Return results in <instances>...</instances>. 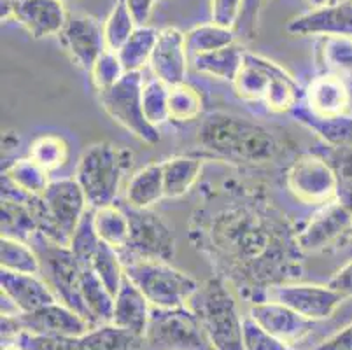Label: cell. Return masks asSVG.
I'll use <instances>...</instances> for the list:
<instances>
[{"mask_svg":"<svg viewBox=\"0 0 352 350\" xmlns=\"http://www.w3.org/2000/svg\"><path fill=\"white\" fill-rule=\"evenodd\" d=\"M217 205L198 208L190 239L198 252L245 294H263L302 275L298 231L279 208L249 188H225Z\"/></svg>","mask_w":352,"mask_h":350,"instance_id":"obj_1","label":"cell"},{"mask_svg":"<svg viewBox=\"0 0 352 350\" xmlns=\"http://www.w3.org/2000/svg\"><path fill=\"white\" fill-rule=\"evenodd\" d=\"M198 144L214 158L240 165H267L280 160L284 142L272 128L228 112L206 116Z\"/></svg>","mask_w":352,"mask_h":350,"instance_id":"obj_2","label":"cell"},{"mask_svg":"<svg viewBox=\"0 0 352 350\" xmlns=\"http://www.w3.org/2000/svg\"><path fill=\"white\" fill-rule=\"evenodd\" d=\"M233 88L242 100L263 105L277 114H291L305 95V89L284 67L251 51L245 53Z\"/></svg>","mask_w":352,"mask_h":350,"instance_id":"obj_3","label":"cell"},{"mask_svg":"<svg viewBox=\"0 0 352 350\" xmlns=\"http://www.w3.org/2000/svg\"><path fill=\"white\" fill-rule=\"evenodd\" d=\"M188 307L197 314L214 350H245L244 319L225 278L212 277L200 284Z\"/></svg>","mask_w":352,"mask_h":350,"instance_id":"obj_4","label":"cell"},{"mask_svg":"<svg viewBox=\"0 0 352 350\" xmlns=\"http://www.w3.org/2000/svg\"><path fill=\"white\" fill-rule=\"evenodd\" d=\"M133 165V153L114 142L91 144L82 153L76 170L79 182L91 208L113 205L124 175Z\"/></svg>","mask_w":352,"mask_h":350,"instance_id":"obj_5","label":"cell"},{"mask_svg":"<svg viewBox=\"0 0 352 350\" xmlns=\"http://www.w3.org/2000/svg\"><path fill=\"white\" fill-rule=\"evenodd\" d=\"M121 256V254H120ZM126 275L142 291L153 308L186 307L200 284L168 261L121 256Z\"/></svg>","mask_w":352,"mask_h":350,"instance_id":"obj_6","label":"cell"},{"mask_svg":"<svg viewBox=\"0 0 352 350\" xmlns=\"http://www.w3.org/2000/svg\"><path fill=\"white\" fill-rule=\"evenodd\" d=\"M28 243L34 247L39 256L41 277L53 289L56 298L88 320L81 291H79L86 263L78 259V256L74 254L69 245L54 242L39 231L30 237Z\"/></svg>","mask_w":352,"mask_h":350,"instance_id":"obj_7","label":"cell"},{"mask_svg":"<svg viewBox=\"0 0 352 350\" xmlns=\"http://www.w3.org/2000/svg\"><path fill=\"white\" fill-rule=\"evenodd\" d=\"M41 230L54 242L69 245L79 221L89 208L85 191L76 179L51 181L46 193L41 197Z\"/></svg>","mask_w":352,"mask_h":350,"instance_id":"obj_8","label":"cell"},{"mask_svg":"<svg viewBox=\"0 0 352 350\" xmlns=\"http://www.w3.org/2000/svg\"><path fill=\"white\" fill-rule=\"evenodd\" d=\"M144 343L151 350H214L190 307L153 308Z\"/></svg>","mask_w":352,"mask_h":350,"instance_id":"obj_9","label":"cell"},{"mask_svg":"<svg viewBox=\"0 0 352 350\" xmlns=\"http://www.w3.org/2000/svg\"><path fill=\"white\" fill-rule=\"evenodd\" d=\"M142 72H126L109 89L98 91L102 109L118 124L146 144H158L160 131L146 120L142 109Z\"/></svg>","mask_w":352,"mask_h":350,"instance_id":"obj_10","label":"cell"},{"mask_svg":"<svg viewBox=\"0 0 352 350\" xmlns=\"http://www.w3.org/2000/svg\"><path fill=\"white\" fill-rule=\"evenodd\" d=\"M286 182L291 195L302 204L324 207L337 200V173L321 153L298 154L287 168Z\"/></svg>","mask_w":352,"mask_h":350,"instance_id":"obj_11","label":"cell"},{"mask_svg":"<svg viewBox=\"0 0 352 350\" xmlns=\"http://www.w3.org/2000/svg\"><path fill=\"white\" fill-rule=\"evenodd\" d=\"M130 219V239L120 250L126 258L170 261L175 256V237L172 228L151 208H124Z\"/></svg>","mask_w":352,"mask_h":350,"instance_id":"obj_12","label":"cell"},{"mask_svg":"<svg viewBox=\"0 0 352 350\" xmlns=\"http://www.w3.org/2000/svg\"><path fill=\"white\" fill-rule=\"evenodd\" d=\"M352 239V212L338 200L319 207L309 223L298 231L303 252H324Z\"/></svg>","mask_w":352,"mask_h":350,"instance_id":"obj_13","label":"cell"},{"mask_svg":"<svg viewBox=\"0 0 352 350\" xmlns=\"http://www.w3.org/2000/svg\"><path fill=\"white\" fill-rule=\"evenodd\" d=\"M265 300H274L286 305L300 316L318 322L331 317L344 301V298L329 287L328 284H302V282H287L275 285L267 291Z\"/></svg>","mask_w":352,"mask_h":350,"instance_id":"obj_14","label":"cell"},{"mask_svg":"<svg viewBox=\"0 0 352 350\" xmlns=\"http://www.w3.org/2000/svg\"><path fill=\"white\" fill-rule=\"evenodd\" d=\"M2 19H16L34 39L60 35L69 12L63 0H0Z\"/></svg>","mask_w":352,"mask_h":350,"instance_id":"obj_15","label":"cell"},{"mask_svg":"<svg viewBox=\"0 0 352 350\" xmlns=\"http://www.w3.org/2000/svg\"><path fill=\"white\" fill-rule=\"evenodd\" d=\"M60 41L72 62L88 72H91L95 62L107 51L104 23L89 14H69L65 27L60 32Z\"/></svg>","mask_w":352,"mask_h":350,"instance_id":"obj_16","label":"cell"},{"mask_svg":"<svg viewBox=\"0 0 352 350\" xmlns=\"http://www.w3.org/2000/svg\"><path fill=\"white\" fill-rule=\"evenodd\" d=\"M23 333L41 336H60V338H81L91 329V324L79 316L76 310L67 307L62 301L46 305V307L30 314H20Z\"/></svg>","mask_w":352,"mask_h":350,"instance_id":"obj_17","label":"cell"},{"mask_svg":"<svg viewBox=\"0 0 352 350\" xmlns=\"http://www.w3.org/2000/svg\"><path fill=\"white\" fill-rule=\"evenodd\" d=\"M190 54L186 50V35L174 27L160 30L158 41L153 50L149 69L153 77L165 83L166 86H175L186 83Z\"/></svg>","mask_w":352,"mask_h":350,"instance_id":"obj_18","label":"cell"},{"mask_svg":"<svg viewBox=\"0 0 352 350\" xmlns=\"http://www.w3.org/2000/svg\"><path fill=\"white\" fill-rule=\"evenodd\" d=\"M249 317L286 345L302 342L314 327V320L300 316L286 305L274 300L256 301L249 308Z\"/></svg>","mask_w":352,"mask_h":350,"instance_id":"obj_19","label":"cell"},{"mask_svg":"<svg viewBox=\"0 0 352 350\" xmlns=\"http://www.w3.org/2000/svg\"><path fill=\"white\" fill-rule=\"evenodd\" d=\"M286 30L291 35L352 39V4L342 2L337 6H324L303 12L291 19Z\"/></svg>","mask_w":352,"mask_h":350,"instance_id":"obj_20","label":"cell"},{"mask_svg":"<svg viewBox=\"0 0 352 350\" xmlns=\"http://www.w3.org/2000/svg\"><path fill=\"white\" fill-rule=\"evenodd\" d=\"M303 107L319 118L351 114V96L345 81L337 74L322 72L305 88Z\"/></svg>","mask_w":352,"mask_h":350,"instance_id":"obj_21","label":"cell"},{"mask_svg":"<svg viewBox=\"0 0 352 350\" xmlns=\"http://www.w3.org/2000/svg\"><path fill=\"white\" fill-rule=\"evenodd\" d=\"M0 287L6 296L12 300L21 314H30L46 307V305L60 301L53 289L47 285L41 275L16 274V272H0Z\"/></svg>","mask_w":352,"mask_h":350,"instance_id":"obj_22","label":"cell"},{"mask_svg":"<svg viewBox=\"0 0 352 350\" xmlns=\"http://www.w3.org/2000/svg\"><path fill=\"white\" fill-rule=\"evenodd\" d=\"M151 303L147 301L142 291L124 275L123 284L114 298V312L111 324L144 338L147 324L151 319Z\"/></svg>","mask_w":352,"mask_h":350,"instance_id":"obj_23","label":"cell"},{"mask_svg":"<svg viewBox=\"0 0 352 350\" xmlns=\"http://www.w3.org/2000/svg\"><path fill=\"white\" fill-rule=\"evenodd\" d=\"M79 291H81L82 305H85L89 324L94 327L102 326V324H111L114 312V296L105 287L104 282L98 278L89 263H86L85 270H82Z\"/></svg>","mask_w":352,"mask_h":350,"instance_id":"obj_24","label":"cell"},{"mask_svg":"<svg viewBox=\"0 0 352 350\" xmlns=\"http://www.w3.org/2000/svg\"><path fill=\"white\" fill-rule=\"evenodd\" d=\"M294 120L312 130L321 137L322 142L329 147H349L352 149V114L319 118L307 111L302 104L291 112Z\"/></svg>","mask_w":352,"mask_h":350,"instance_id":"obj_25","label":"cell"},{"mask_svg":"<svg viewBox=\"0 0 352 350\" xmlns=\"http://www.w3.org/2000/svg\"><path fill=\"white\" fill-rule=\"evenodd\" d=\"M165 198L162 162L149 163L137 170L126 184V205L133 208H151Z\"/></svg>","mask_w":352,"mask_h":350,"instance_id":"obj_26","label":"cell"},{"mask_svg":"<svg viewBox=\"0 0 352 350\" xmlns=\"http://www.w3.org/2000/svg\"><path fill=\"white\" fill-rule=\"evenodd\" d=\"M163 182H165V198L184 197L200 179L204 162L197 156H172L162 162Z\"/></svg>","mask_w":352,"mask_h":350,"instance_id":"obj_27","label":"cell"},{"mask_svg":"<svg viewBox=\"0 0 352 350\" xmlns=\"http://www.w3.org/2000/svg\"><path fill=\"white\" fill-rule=\"evenodd\" d=\"M248 51L240 44H230L226 47L212 51V53L200 54V56L193 58V67L197 72L206 74V76L216 77L221 81L233 83L239 76L242 63Z\"/></svg>","mask_w":352,"mask_h":350,"instance_id":"obj_28","label":"cell"},{"mask_svg":"<svg viewBox=\"0 0 352 350\" xmlns=\"http://www.w3.org/2000/svg\"><path fill=\"white\" fill-rule=\"evenodd\" d=\"M78 350H137L144 338L120 329L114 324L91 327L81 338H76Z\"/></svg>","mask_w":352,"mask_h":350,"instance_id":"obj_29","label":"cell"},{"mask_svg":"<svg viewBox=\"0 0 352 350\" xmlns=\"http://www.w3.org/2000/svg\"><path fill=\"white\" fill-rule=\"evenodd\" d=\"M95 230L102 242L114 247L116 250H123L130 239V219L123 207L116 204L107 207L95 208Z\"/></svg>","mask_w":352,"mask_h":350,"instance_id":"obj_30","label":"cell"},{"mask_svg":"<svg viewBox=\"0 0 352 350\" xmlns=\"http://www.w3.org/2000/svg\"><path fill=\"white\" fill-rule=\"evenodd\" d=\"M2 175L8 177L16 188H20L21 191L28 193L32 197H43L47 186L51 184L50 172L34 162L30 156L8 163L2 170Z\"/></svg>","mask_w":352,"mask_h":350,"instance_id":"obj_31","label":"cell"},{"mask_svg":"<svg viewBox=\"0 0 352 350\" xmlns=\"http://www.w3.org/2000/svg\"><path fill=\"white\" fill-rule=\"evenodd\" d=\"M158 35L160 32L153 27H137V30L118 51V56L126 72H142L144 67L149 65Z\"/></svg>","mask_w":352,"mask_h":350,"instance_id":"obj_32","label":"cell"},{"mask_svg":"<svg viewBox=\"0 0 352 350\" xmlns=\"http://www.w3.org/2000/svg\"><path fill=\"white\" fill-rule=\"evenodd\" d=\"M0 263H2V270H8V272L41 275L39 256H37L34 247L25 240L2 235Z\"/></svg>","mask_w":352,"mask_h":350,"instance_id":"obj_33","label":"cell"},{"mask_svg":"<svg viewBox=\"0 0 352 350\" xmlns=\"http://www.w3.org/2000/svg\"><path fill=\"white\" fill-rule=\"evenodd\" d=\"M236 43V34L232 28L219 27L216 23H207L195 27L186 34V50L190 58L200 56V54L212 53V51L226 47Z\"/></svg>","mask_w":352,"mask_h":350,"instance_id":"obj_34","label":"cell"},{"mask_svg":"<svg viewBox=\"0 0 352 350\" xmlns=\"http://www.w3.org/2000/svg\"><path fill=\"white\" fill-rule=\"evenodd\" d=\"M204 112V98L195 86L188 83L170 86L168 89V116L175 123H190Z\"/></svg>","mask_w":352,"mask_h":350,"instance_id":"obj_35","label":"cell"},{"mask_svg":"<svg viewBox=\"0 0 352 350\" xmlns=\"http://www.w3.org/2000/svg\"><path fill=\"white\" fill-rule=\"evenodd\" d=\"M89 266L94 268L98 278L104 282L105 287L116 298L124 278V266L123 259L120 256V250L107 245L105 242H100L98 249L95 250V254L89 259Z\"/></svg>","mask_w":352,"mask_h":350,"instance_id":"obj_36","label":"cell"},{"mask_svg":"<svg viewBox=\"0 0 352 350\" xmlns=\"http://www.w3.org/2000/svg\"><path fill=\"white\" fill-rule=\"evenodd\" d=\"M137 21L133 18L132 11L128 9L124 0H116L109 16L104 21V35L105 46L109 51H120L121 46L126 43L130 35L137 30Z\"/></svg>","mask_w":352,"mask_h":350,"instance_id":"obj_37","label":"cell"},{"mask_svg":"<svg viewBox=\"0 0 352 350\" xmlns=\"http://www.w3.org/2000/svg\"><path fill=\"white\" fill-rule=\"evenodd\" d=\"M28 156L51 173L67 163L69 144L60 135H41L30 144Z\"/></svg>","mask_w":352,"mask_h":350,"instance_id":"obj_38","label":"cell"},{"mask_svg":"<svg viewBox=\"0 0 352 350\" xmlns=\"http://www.w3.org/2000/svg\"><path fill=\"white\" fill-rule=\"evenodd\" d=\"M168 89L160 79L153 77L149 81H144L142 86V109L146 120L158 128L165 121H170L168 116Z\"/></svg>","mask_w":352,"mask_h":350,"instance_id":"obj_39","label":"cell"},{"mask_svg":"<svg viewBox=\"0 0 352 350\" xmlns=\"http://www.w3.org/2000/svg\"><path fill=\"white\" fill-rule=\"evenodd\" d=\"M321 154L328 160L329 165L333 166V170L337 173V200L352 212V149H349V147L326 146V151Z\"/></svg>","mask_w":352,"mask_h":350,"instance_id":"obj_40","label":"cell"},{"mask_svg":"<svg viewBox=\"0 0 352 350\" xmlns=\"http://www.w3.org/2000/svg\"><path fill=\"white\" fill-rule=\"evenodd\" d=\"M95 208L89 207L82 219L79 221L78 228L74 231L72 239H70V250L78 256L82 263H89L91 256L95 254V250L100 245V237H98L97 230H95Z\"/></svg>","mask_w":352,"mask_h":350,"instance_id":"obj_41","label":"cell"},{"mask_svg":"<svg viewBox=\"0 0 352 350\" xmlns=\"http://www.w3.org/2000/svg\"><path fill=\"white\" fill-rule=\"evenodd\" d=\"M91 81H94L95 88L98 91H104L109 89L111 86L116 85L121 77L126 74L123 63H121L120 56H118L116 51H105L97 62H95L94 69H91Z\"/></svg>","mask_w":352,"mask_h":350,"instance_id":"obj_42","label":"cell"},{"mask_svg":"<svg viewBox=\"0 0 352 350\" xmlns=\"http://www.w3.org/2000/svg\"><path fill=\"white\" fill-rule=\"evenodd\" d=\"M244 347L245 350H291L289 345L265 331L249 316L244 319Z\"/></svg>","mask_w":352,"mask_h":350,"instance_id":"obj_43","label":"cell"},{"mask_svg":"<svg viewBox=\"0 0 352 350\" xmlns=\"http://www.w3.org/2000/svg\"><path fill=\"white\" fill-rule=\"evenodd\" d=\"M16 345L25 350H78L76 338H60V336H41L21 333Z\"/></svg>","mask_w":352,"mask_h":350,"instance_id":"obj_44","label":"cell"},{"mask_svg":"<svg viewBox=\"0 0 352 350\" xmlns=\"http://www.w3.org/2000/svg\"><path fill=\"white\" fill-rule=\"evenodd\" d=\"M244 9V0H210V19L219 27L235 30Z\"/></svg>","mask_w":352,"mask_h":350,"instance_id":"obj_45","label":"cell"},{"mask_svg":"<svg viewBox=\"0 0 352 350\" xmlns=\"http://www.w3.org/2000/svg\"><path fill=\"white\" fill-rule=\"evenodd\" d=\"M261 6H263V0H244L242 16L235 27L236 37H240L242 41H252L256 37Z\"/></svg>","mask_w":352,"mask_h":350,"instance_id":"obj_46","label":"cell"},{"mask_svg":"<svg viewBox=\"0 0 352 350\" xmlns=\"http://www.w3.org/2000/svg\"><path fill=\"white\" fill-rule=\"evenodd\" d=\"M328 285L335 289L344 300L345 298H352V259L329 278Z\"/></svg>","mask_w":352,"mask_h":350,"instance_id":"obj_47","label":"cell"},{"mask_svg":"<svg viewBox=\"0 0 352 350\" xmlns=\"http://www.w3.org/2000/svg\"><path fill=\"white\" fill-rule=\"evenodd\" d=\"M314 350H352V324L329 336L326 342H322Z\"/></svg>","mask_w":352,"mask_h":350,"instance_id":"obj_48","label":"cell"},{"mask_svg":"<svg viewBox=\"0 0 352 350\" xmlns=\"http://www.w3.org/2000/svg\"><path fill=\"white\" fill-rule=\"evenodd\" d=\"M124 2H126L128 9L132 11L139 27H144L147 23V19L151 16L153 8L156 4V0H124Z\"/></svg>","mask_w":352,"mask_h":350,"instance_id":"obj_49","label":"cell"},{"mask_svg":"<svg viewBox=\"0 0 352 350\" xmlns=\"http://www.w3.org/2000/svg\"><path fill=\"white\" fill-rule=\"evenodd\" d=\"M305 2L312 9H318V8H324V6H328L329 0H305Z\"/></svg>","mask_w":352,"mask_h":350,"instance_id":"obj_50","label":"cell"},{"mask_svg":"<svg viewBox=\"0 0 352 350\" xmlns=\"http://www.w3.org/2000/svg\"><path fill=\"white\" fill-rule=\"evenodd\" d=\"M2 350H25V349H21V347L16 345V343H6V345H2Z\"/></svg>","mask_w":352,"mask_h":350,"instance_id":"obj_51","label":"cell"},{"mask_svg":"<svg viewBox=\"0 0 352 350\" xmlns=\"http://www.w3.org/2000/svg\"><path fill=\"white\" fill-rule=\"evenodd\" d=\"M342 2H347V0H329L328 6H337V4H342Z\"/></svg>","mask_w":352,"mask_h":350,"instance_id":"obj_52","label":"cell"},{"mask_svg":"<svg viewBox=\"0 0 352 350\" xmlns=\"http://www.w3.org/2000/svg\"><path fill=\"white\" fill-rule=\"evenodd\" d=\"M63 2H65V0H63Z\"/></svg>","mask_w":352,"mask_h":350,"instance_id":"obj_53","label":"cell"}]
</instances>
